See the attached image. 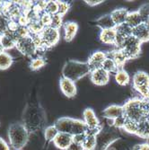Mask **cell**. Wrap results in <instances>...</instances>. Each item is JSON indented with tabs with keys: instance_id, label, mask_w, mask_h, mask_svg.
<instances>
[{
	"instance_id": "obj_25",
	"label": "cell",
	"mask_w": 149,
	"mask_h": 150,
	"mask_svg": "<svg viewBox=\"0 0 149 150\" xmlns=\"http://www.w3.org/2000/svg\"><path fill=\"white\" fill-rule=\"evenodd\" d=\"M115 81L116 83L120 86H126L129 84L130 82V76L129 73L124 70L123 69H119L115 74Z\"/></svg>"
},
{
	"instance_id": "obj_32",
	"label": "cell",
	"mask_w": 149,
	"mask_h": 150,
	"mask_svg": "<svg viewBox=\"0 0 149 150\" xmlns=\"http://www.w3.org/2000/svg\"><path fill=\"white\" fill-rule=\"evenodd\" d=\"M58 134H59V131L54 125H50V126L46 127L44 129V137H45L46 142L47 143L53 142V140L55 139V138L57 137Z\"/></svg>"
},
{
	"instance_id": "obj_18",
	"label": "cell",
	"mask_w": 149,
	"mask_h": 150,
	"mask_svg": "<svg viewBox=\"0 0 149 150\" xmlns=\"http://www.w3.org/2000/svg\"><path fill=\"white\" fill-rule=\"evenodd\" d=\"M132 35L136 39H138L141 43L149 42V30L144 23L137 26L136 28H133Z\"/></svg>"
},
{
	"instance_id": "obj_31",
	"label": "cell",
	"mask_w": 149,
	"mask_h": 150,
	"mask_svg": "<svg viewBox=\"0 0 149 150\" xmlns=\"http://www.w3.org/2000/svg\"><path fill=\"white\" fill-rule=\"evenodd\" d=\"M115 30H116V34L119 35L121 37H124V38H128L129 36L132 35V28L128 25L126 23H122V24H119L117 25L115 27Z\"/></svg>"
},
{
	"instance_id": "obj_50",
	"label": "cell",
	"mask_w": 149,
	"mask_h": 150,
	"mask_svg": "<svg viewBox=\"0 0 149 150\" xmlns=\"http://www.w3.org/2000/svg\"><path fill=\"white\" fill-rule=\"evenodd\" d=\"M146 120H148V121H149V115H148V116H147V118H146Z\"/></svg>"
},
{
	"instance_id": "obj_46",
	"label": "cell",
	"mask_w": 149,
	"mask_h": 150,
	"mask_svg": "<svg viewBox=\"0 0 149 150\" xmlns=\"http://www.w3.org/2000/svg\"><path fill=\"white\" fill-rule=\"evenodd\" d=\"M140 150H149V144L148 143H143L139 145Z\"/></svg>"
},
{
	"instance_id": "obj_6",
	"label": "cell",
	"mask_w": 149,
	"mask_h": 150,
	"mask_svg": "<svg viewBox=\"0 0 149 150\" xmlns=\"http://www.w3.org/2000/svg\"><path fill=\"white\" fill-rule=\"evenodd\" d=\"M16 48L19 50V52L23 54V55L29 57V58H32L38 52L31 36L18 39L16 42Z\"/></svg>"
},
{
	"instance_id": "obj_35",
	"label": "cell",
	"mask_w": 149,
	"mask_h": 150,
	"mask_svg": "<svg viewBox=\"0 0 149 150\" xmlns=\"http://www.w3.org/2000/svg\"><path fill=\"white\" fill-rule=\"evenodd\" d=\"M63 16H59V13H56V15H53L51 16V24L50 27L54 29L59 30L61 27H63Z\"/></svg>"
},
{
	"instance_id": "obj_44",
	"label": "cell",
	"mask_w": 149,
	"mask_h": 150,
	"mask_svg": "<svg viewBox=\"0 0 149 150\" xmlns=\"http://www.w3.org/2000/svg\"><path fill=\"white\" fill-rule=\"evenodd\" d=\"M0 150H10L9 145L2 138H0Z\"/></svg>"
},
{
	"instance_id": "obj_21",
	"label": "cell",
	"mask_w": 149,
	"mask_h": 150,
	"mask_svg": "<svg viewBox=\"0 0 149 150\" xmlns=\"http://www.w3.org/2000/svg\"><path fill=\"white\" fill-rule=\"evenodd\" d=\"M129 11L125 8H119V9H115L113 10L110 15L115 23V25H119L122 24L124 23H126V19L128 16Z\"/></svg>"
},
{
	"instance_id": "obj_8",
	"label": "cell",
	"mask_w": 149,
	"mask_h": 150,
	"mask_svg": "<svg viewBox=\"0 0 149 150\" xmlns=\"http://www.w3.org/2000/svg\"><path fill=\"white\" fill-rule=\"evenodd\" d=\"M90 78L93 84L98 86H102L109 83L110 81V74L106 72L103 69H100L92 70L90 73Z\"/></svg>"
},
{
	"instance_id": "obj_12",
	"label": "cell",
	"mask_w": 149,
	"mask_h": 150,
	"mask_svg": "<svg viewBox=\"0 0 149 150\" xmlns=\"http://www.w3.org/2000/svg\"><path fill=\"white\" fill-rule=\"evenodd\" d=\"M132 84L135 90L149 87V75L145 71H137L133 76Z\"/></svg>"
},
{
	"instance_id": "obj_11",
	"label": "cell",
	"mask_w": 149,
	"mask_h": 150,
	"mask_svg": "<svg viewBox=\"0 0 149 150\" xmlns=\"http://www.w3.org/2000/svg\"><path fill=\"white\" fill-rule=\"evenodd\" d=\"M83 117H84V122L87 126V129H96L101 127L100 120L92 108L85 109L83 112Z\"/></svg>"
},
{
	"instance_id": "obj_15",
	"label": "cell",
	"mask_w": 149,
	"mask_h": 150,
	"mask_svg": "<svg viewBox=\"0 0 149 150\" xmlns=\"http://www.w3.org/2000/svg\"><path fill=\"white\" fill-rule=\"evenodd\" d=\"M107 56L112 58L114 60V62L116 63V65L119 67V69H123L124 65L129 60L128 57L126 56V54L121 49H116L110 53H107Z\"/></svg>"
},
{
	"instance_id": "obj_17",
	"label": "cell",
	"mask_w": 149,
	"mask_h": 150,
	"mask_svg": "<svg viewBox=\"0 0 149 150\" xmlns=\"http://www.w3.org/2000/svg\"><path fill=\"white\" fill-rule=\"evenodd\" d=\"M78 24L76 22H66L63 24V29H64V39L66 42H71L77 33L78 31Z\"/></svg>"
},
{
	"instance_id": "obj_45",
	"label": "cell",
	"mask_w": 149,
	"mask_h": 150,
	"mask_svg": "<svg viewBox=\"0 0 149 150\" xmlns=\"http://www.w3.org/2000/svg\"><path fill=\"white\" fill-rule=\"evenodd\" d=\"M103 1L102 0H86L85 3L87 5H89L90 6H98L100 4H102Z\"/></svg>"
},
{
	"instance_id": "obj_26",
	"label": "cell",
	"mask_w": 149,
	"mask_h": 150,
	"mask_svg": "<svg viewBox=\"0 0 149 150\" xmlns=\"http://www.w3.org/2000/svg\"><path fill=\"white\" fill-rule=\"evenodd\" d=\"M137 136L145 139H149V121L147 120H144L138 122Z\"/></svg>"
},
{
	"instance_id": "obj_39",
	"label": "cell",
	"mask_w": 149,
	"mask_h": 150,
	"mask_svg": "<svg viewBox=\"0 0 149 150\" xmlns=\"http://www.w3.org/2000/svg\"><path fill=\"white\" fill-rule=\"evenodd\" d=\"M15 33H16L17 39H21V38L31 36L30 31H29L28 27H27V26H18V28L16 29Z\"/></svg>"
},
{
	"instance_id": "obj_42",
	"label": "cell",
	"mask_w": 149,
	"mask_h": 150,
	"mask_svg": "<svg viewBox=\"0 0 149 150\" xmlns=\"http://www.w3.org/2000/svg\"><path fill=\"white\" fill-rule=\"evenodd\" d=\"M66 150H85V149H84L82 144H79V143H76V142L73 141L71 143V145L67 147Z\"/></svg>"
},
{
	"instance_id": "obj_14",
	"label": "cell",
	"mask_w": 149,
	"mask_h": 150,
	"mask_svg": "<svg viewBox=\"0 0 149 150\" xmlns=\"http://www.w3.org/2000/svg\"><path fill=\"white\" fill-rule=\"evenodd\" d=\"M17 37L15 33V32H11L7 30V32L2 36L0 37V43H1L2 47L4 48L5 51L11 50L13 48H16V42H17Z\"/></svg>"
},
{
	"instance_id": "obj_3",
	"label": "cell",
	"mask_w": 149,
	"mask_h": 150,
	"mask_svg": "<svg viewBox=\"0 0 149 150\" xmlns=\"http://www.w3.org/2000/svg\"><path fill=\"white\" fill-rule=\"evenodd\" d=\"M91 73V69L87 62H81L77 60L66 61L62 69V77L70 79L73 82L78 81Z\"/></svg>"
},
{
	"instance_id": "obj_5",
	"label": "cell",
	"mask_w": 149,
	"mask_h": 150,
	"mask_svg": "<svg viewBox=\"0 0 149 150\" xmlns=\"http://www.w3.org/2000/svg\"><path fill=\"white\" fill-rule=\"evenodd\" d=\"M141 42L133 35L128 37L120 49L124 51L129 59H137L141 52Z\"/></svg>"
},
{
	"instance_id": "obj_24",
	"label": "cell",
	"mask_w": 149,
	"mask_h": 150,
	"mask_svg": "<svg viewBox=\"0 0 149 150\" xmlns=\"http://www.w3.org/2000/svg\"><path fill=\"white\" fill-rule=\"evenodd\" d=\"M87 130V126L82 120L78 119H74L73 124H72V129L70 134L72 136L79 135V134H85Z\"/></svg>"
},
{
	"instance_id": "obj_37",
	"label": "cell",
	"mask_w": 149,
	"mask_h": 150,
	"mask_svg": "<svg viewBox=\"0 0 149 150\" xmlns=\"http://www.w3.org/2000/svg\"><path fill=\"white\" fill-rule=\"evenodd\" d=\"M44 12L49 13L50 16L58 13V2L57 1H48Z\"/></svg>"
},
{
	"instance_id": "obj_22",
	"label": "cell",
	"mask_w": 149,
	"mask_h": 150,
	"mask_svg": "<svg viewBox=\"0 0 149 150\" xmlns=\"http://www.w3.org/2000/svg\"><path fill=\"white\" fill-rule=\"evenodd\" d=\"M96 25L101 28L102 30H107V29H114L116 25L111 16L110 13L108 15H105L102 17H100L99 19H97L95 21Z\"/></svg>"
},
{
	"instance_id": "obj_16",
	"label": "cell",
	"mask_w": 149,
	"mask_h": 150,
	"mask_svg": "<svg viewBox=\"0 0 149 150\" xmlns=\"http://www.w3.org/2000/svg\"><path fill=\"white\" fill-rule=\"evenodd\" d=\"M73 120H74V119L69 118V117H62V118L58 119L53 125L56 127V129H58L59 132L70 134Z\"/></svg>"
},
{
	"instance_id": "obj_19",
	"label": "cell",
	"mask_w": 149,
	"mask_h": 150,
	"mask_svg": "<svg viewBox=\"0 0 149 150\" xmlns=\"http://www.w3.org/2000/svg\"><path fill=\"white\" fill-rule=\"evenodd\" d=\"M102 113H103V116L106 119L113 120L116 118L124 114L123 107L120 106V105L112 104V105H110V106H108L107 108H105V110H103Z\"/></svg>"
},
{
	"instance_id": "obj_33",
	"label": "cell",
	"mask_w": 149,
	"mask_h": 150,
	"mask_svg": "<svg viewBox=\"0 0 149 150\" xmlns=\"http://www.w3.org/2000/svg\"><path fill=\"white\" fill-rule=\"evenodd\" d=\"M46 65V60L43 57L38 56L34 59H32L30 62V69L33 71L39 70Z\"/></svg>"
},
{
	"instance_id": "obj_34",
	"label": "cell",
	"mask_w": 149,
	"mask_h": 150,
	"mask_svg": "<svg viewBox=\"0 0 149 150\" xmlns=\"http://www.w3.org/2000/svg\"><path fill=\"white\" fill-rule=\"evenodd\" d=\"M138 122H136V121H133V120L127 119V120L125 122V125L123 127V129L125 131H127L128 133L136 135L137 131H138Z\"/></svg>"
},
{
	"instance_id": "obj_2",
	"label": "cell",
	"mask_w": 149,
	"mask_h": 150,
	"mask_svg": "<svg viewBox=\"0 0 149 150\" xmlns=\"http://www.w3.org/2000/svg\"><path fill=\"white\" fill-rule=\"evenodd\" d=\"M123 107L124 115L128 120L140 122L146 120L149 115V102L142 98L129 99Z\"/></svg>"
},
{
	"instance_id": "obj_28",
	"label": "cell",
	"mask_w": 149,
	"mask_h": 150,
	"mask_svg": "<svg viewBox=\"0 0 149 150\" xmlns=\"http://www.w3.org/2000/svg\"><path fill=\"white\" fill-rule=\"evenodd\" d=\"M28 29L30 31L31 35H35V34H40L42 32L45 27L42 25V23H40V19H33L31 20L29 24H28Z\"/></svg>"
},
{
	"instance_id": "obj_20",
	"label": "cell",
	"mask_w": 149,
	"mask_h": 150,
	"mask_svg": "<svg viewBox=\"0 0 149 150\" xmlns=\"http://www.w3.org/2000/svg\"><path fill=\"white\" fill-rule=\"evenodd\" d=\"M99 39L103 44L107 45H114L116 39V30L114 29H107L102 30L99 34Z\"/></svg>"
},
{
	"instance_id": "obj_13",
	"label": "cell",
	"mask_w": 149,
	"mask_h": 150,
	"mask_svg": "<svg viewBox=\"0 0 149 150\" xmlns=\"http://www.w3.org/2000/svg\"><path fill=\"white\" fill-rule=\"evenodd\" d=\"M73 142V136L68 133L59 132L55 139L53 140V144L60 150H66L71 143Z\"/></svg>"
},
{
	"instance_id": "obj_41",
	"label": "cell",
	"mask_w": 149,
	"mask_h": 150,
	"mask_svg": "<svg viewBox=\"0 0 149 150\" xmlns=\"http://www.w3.org/2000/svg\"><path fill=\"white\" fill-rule=\"evenodd\" d=\"M51 16L50 15H49V13L43 12L42 15L40 16V23H42V25L44 27H49L50 24H51Z\"/></svg>"
},
{
	"instance_id": "obj_23",
	"label": "cell",
	"mask_w": 149,
	"mask_h": 150,
	"mask_svg": "<svg viewBox=\"0 0 149 150\" xmlns=\"http://www.w3.org/2000/svg\"><path fill=\"white\" fill-rule=\"evenodd\" d=\"M126 23L128 25H129L132 29L136 28L137 26L142 24L143 21H142V18H141L140 15L138 13V11L129 12L127 19H126Z\"/></svg>"
},
{
	"instance_id": "obj_48",
	"label": "cell",
	"mask_w": 149,
	"mask_h": 150,
	"mask_svg": "<svg viewBox=\"0 0 149 150\" xmlns=\"http://www.w3.org/2000/svg\"><path fill=\"white\" fill-rule=\"evenodd\" d=\"M144 23L145 24V26L147 27V29L149 30V18H148V19H147V20H146V21H145V22Z\"/></svg>"
},
{
	"instance_id": "obj_51",
	"label": "cell",
	"mask_w": 149,
	"mask_h": 150,
	"mask_svg": "<svg viewBox=\"0 0 149 150\" xmlns=\"http://www.w3.org/2000/svg\"><path fill=\"white\" fill-rule=\"evenodd\" d=\"M148 102H149V99H148Z\"/></svg>"
},
{
	"instance_id": "obj_40",
	"label": "cell",
	"mask_w": 149,
	"mask_h": 150,
	"mask_svg": "<svg viewBox=\"0 0 149 150\" xmlns=\"http://www.w3.org/2000/svg\"><path fill=\"white\" fill-rule=\"evenodd\" d=\"M126 120H127V117L124 114H122L121 116H119V117H118V118H116L115 120H112L113 121L112 125L117 129H123Z\"/></svg>"
},
{
	"instance_id": "obj_30",
	"label": "cell",
	"mask_w": 149,
	"mask_h": 150,
	"mask_svg": "<svg viewBox=\"0 0 149 150\" xmlns=\"http://www.w3.org/2000/svg\"><path fill=\"white\" fill-rule=\"evenodd\" d=\"M102 69H103L106 72H108L110 75L111 74H116V72L119 70V67L116 65V63L114 62V60L112 58L108 57V56H107L106 59L104 60L102 66Z\"/></svg>"
},
{
	"instance_id": "obj_7",
	"label": "cell",
	"mask_w": 149,
	"mask_h": 150,
	"mask_svg": "<svg viewBox=\"0 0 149 150\" xmlns=\"http://www.w3.org/2000/svg\"><path fill=\"white\" fill-rule=\"evenodd\" d=\"M40 36H42V39L43 40V43L46 49L48 50L59 43L60 39V33L59 30L54 29L49 26V27H45L42 33H40Z\"/></svg>"
},
{
	"instance_id": "obj_47",
	"label": "cell",
	"mask_w": 149,
	"mask_h": 150,
	"mask_svg": "<svg viewBox=\"0 0 149 150\" xmlns=\"http://www.w3.org/2000/svg\"><path fill=\"white\" fill-rule=\"evenodd\" d=\"M132 150H140V148H139V145L134 146H133V148H132Z\"/></svg>"
},
{
	"instance_id": "obj_29",
	"label": "cell",
	"mask_w": 149,
	"mask_h": 150,
	"mask_svg": "<svg viewBox=\"0 0 149 150\" xmlns=\"http://www.w3.org/2000/svg\"><path fill=\"white\" fill-rule=\"evenodd\" d=\"M85 139L83 142V147L85 150H95L97 146V136L85 134Z\"/></svg>"
},
{
	"instance_id": "obj_49",
	"label": "cell",
	"mask_w": 149,
	"mask_h": 150,
	"mask_svg": "<svg viewBox=\"0 0 149 150\" xmlns=\"http://www.w3.org/2000/svg\"><path fill=\"white\" fill-rule=\"evenodd\" d=\"M4 51H5V50H4V48L2 47L1 43H0V54H1L2 52H4Z\"/></svg>"
},
{
	"instance_id": "obj_43",
	"label": "cell",
	"mask_w": 149,
	"mask_h": 150,
	"mask_svg": "<svg viewBox=\"0 0 149 150\" xmlns=\"http://www.w3.org/2000/svg\"><path fill=\"white\" fill-rule=\"evenodd\" d=\"M85 134H79V135H76V136H73V141L74 142H76V143H79V144H83L85 139Z\"/></svg>"
},
{
	"instance_id": "obj_9",
	"label": "cell",
	"mask_w": 149,
	"mask_h": 150,
	"mask_svg": "<svg viewBox=\"0 0 149 150\" xmlns=\"http://www.w3.org/2000/svg\"><path fill=\"white\" fill-rule=\"evenodd\" d=\"M59 87L62 93L67 98H72L76 95L77 88L76 83L70 79L61 77L59 80Z\"/></svg>"
},
{
	"instance_id": "obj_36",
	"label": "cell",
	"mask_w": 149,
	"mask_h": 150,
	"mask_svg": "<svg viewBox=\"0 0 149 150\" xmlns=\"http://www.w3.org/2000/svg\"><path fill=\"white\" fill-rule=\"evenodd\" d=\"M58 2V13L61 16H66L70 9V4L65 1H57Z\"/></svg>"
},
{
	"instance_id": "obj_1",
	"label": "cell",
	"mask_w": 149,
	"mask_h": 150,
	"mask_svg": "<svg viewBox=\"0 0 149 150\" xmlns=\"http://www.w3.org/2000/svg\"><path fill=\"white\" fill-rule=\"evenodd\" d=\"M46 122V113L39 103H29L26 105L23 113V124L30 134L43 129Z\"/></svg>"
},
{
	"instance_id": "obj_10",
	"label": "cell",
	"mask_w": 149,
	"mask_h": 150,
	"mask_svg": "<svg viewBox=\"0 0 149 150\" xmlns=\"http://www.w3.org/2000/svg\"><path fill=\"white\" fill-rule=\"evenodd\" d=\"M106 58H107V53L101 50L94 51L93 53H92L87 60V64L90 67L91 71L102 67Z\"/></svg>"
},
{
	"instance_id": "obj_4",
	"label": "cell",
	"mask_w": 149,
	"mask_h": 150,
	"mask_svg": "<svg viewBox=\"0 0 149 150\" xmlns=\"http://www.w3.org/2000/svg\"><path fill=\"white\" fill-rule=\"evenodd\" d=\"M29 131L23 123H13L8 129V139L10 145L16 150H21L29 140Z\"/></svg>"
},
{
	"instance_id": "obj_38",
	"label": "cell",
	"mask_w": 149,
	"mask_h": 150,
	"mask_svg": "<svg viewBox=\"0 0 149 150\" xmlns=\"http://www.w3.org/2000/svg\"><path fill=\"white\" fill-rule=\"evenodd\" d=\"M138 13L140 15L143 23H145L148 18H149V3L142 5L139 9L138 10Z\"/></svg>"
},
{
	"instance_id": "obj_27",
	"label": "cell",
	"mask_w": 149,
	"mask_h": 150,
	"mask_svg": "<svg viewBox=\"0 0 149 150\" xmlns=\"http://www.w3.org/2000/svg\"><path fill=\"white\" fill-rule=\"evenodd\" d=\"M13 63V59L10 54L4 51L0 54V70H6L12 66Z\"/></svg>"
}]
</instances>
